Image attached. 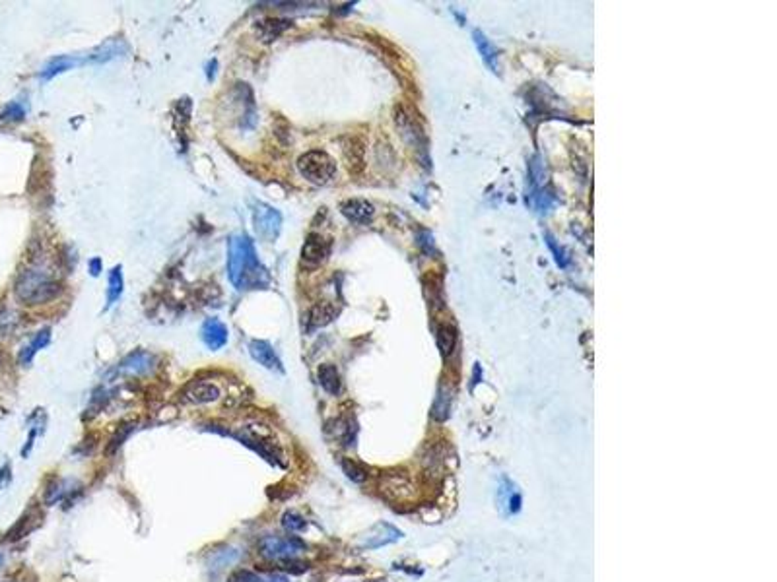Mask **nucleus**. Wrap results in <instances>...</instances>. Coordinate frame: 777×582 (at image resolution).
Returning a JSON list of instances; mask_svg holds the SVG:
<instances>
[{"label":"nucleus","instance_id":"nucleus-1","mask_svg":"<svg viewBox=\"0 0 777 582\" xmlns=\"http://www.w3.org/2000/svg\"><path fill=\"white\" fill-rule=\"evenodd\" d=\"M228 274L233 287L240 291L264 289L270 284V274L261 264L253 241L245 233H237L229 239Z\"/></svg>","mask_w":777,"mask_h":582},{"label":"nucleus","instance_id":"nucleus-2","mask_svg":"<svg viewBox=\"0 0 777 582\" xmlns=\"http://www.w3.org/2000/svg\"><path fill=\"white\" fill-rule=\"evenodd\" d=\"M60 293V284L45 268H25L16 282V297L25 305H41Z\"/></svg>","mask_w":777,"mask_h":582},{"label":"nucleus","instance_id":"nucleus-3","mask_svg":"<svg viewBox=\"0 0 777 582\" xmlns=\"http://www.w3.org/2000/svg\"><path fill=\"white\" fill-rule=\"evenodd\" d=\"M297 169L301 173V177H305L309 183L325 184L334 177L336 163H334V160H332L327 151L313 149V151L303 154L297 160Z\"/></svg>","mask_w":777,"mask_h":582},{"label":"nucleus","instance_id":"nucleus-4","mask_svg":"<svg viewBox=\"0 0 777 582\" xmlns=\"http://www.w3.org/2000/svg\"><path fill=\"white\" fill-rule=\"evenodd\" d=\"M259 555L268 561H284L294 559L299 553H303L308 546L297 536H276L268 534L263 536L257 544Z\"/></svg>","mask_w":777,"mask_h":582},{"label":"nucleus","instance_id":"nucleus-5","mask_svg":"<svg viewBox=\"0 0 777 582\" xmlns=\"http://www.w3.org/2000/svg\"><path fill=\"white\" fill-rule=\"evenodd\" d=\"M253 226H255V231L261 239L275 241L280 233V228H282V216L275 208L259 202L253 210Z\"/></svg>","mask_w":777,"mask_h":582},{"label":"nucleus","instance_id":"nucleus-6","mask_svg":"<svg viewBox=\"0 0 777 582\" xmlns=\"http://www.w3.org/2000/svg\"><path fill=\"white\" fill-rule=\"evenodd\" d=\"M331 254V241L325 239L323 235L311 233L301 249V263L308 266H319Z\"/></svg>","mask_w":777,"mask_h":582},{"label":"nucleus","instance_id":"nucleus-7","mask_svg":"<svg viewBox=\"0 0 777 582\" xmlns=\"http://www.w3.org/2000/svg\"><path fill=\"white\" fill-rule=\"evenodd\" d=\"M249 354L264 369L276 371V373H284V365H282L280 357L276 355L275 348L268 342H264V340H251L249 342Z\"/></svg>","mask_w":777,"mask_h":582},{"label":"nucleus","instance_id":"nucleus-8","mask_svg":"<svg viewBox=\"0 0 777 582\" xmlns=\"http://www.w3.org/2000/svg\"><path fill=\"white\" fill-rule=\"evenodd\" d=\"M340 212L344 217H348L350 221L354 223H369L373 216H375V208L371 202H367L364 198H350V200H344L340 204Z\"/></svg>","mask_w":777,"mask_h":582},{"label":"nucleus","instance_id":"nucleus-9","mask_svg":"<svg viewBox=\"0 0 777 582\" xmlns=\"http://www.w3.org/2000/svg\"><path fill=\"white\" fill-rule=\"evenodd\" d=\"M200 336H202V342L206 343V348L216 352L228 343V326L222 320L208 319L200 328Z\"/></svg>","mask_w":777,"mask_h":582},{"label":"nucleus","instance_id":"nucleus-10","mask_svg":"<svg viewBox=\"0 0 777 582\" xmlns=\"http://www.w3.org/2000/svg\"><path fill=\"white\" fill-rule=\"evenodd\" d=\"M220 398V388L212 383H193L183 390V400L189 404H208Z\"/></svg>","mask_w":777,"mask_h":582},{"label":"nucleus","instance_id":"nucleus-11","mask_svg":"<svg viewBox=\"0 0 777 582\" xmlns=\"http://www.w3.org/2000/svg\"><path fill=\"white\" fill-rule=\"evenodd\" d=\"M402 537V534H400L399 530L395 528V526L391 524H378L373 530H371V534L366 537V542H364V548L367 549H378V548H383V546H387V544H393V542H397V539H400Z\"/></svg>","mask_w":777,"mask_h":582},{"label":"nucleus","instance_id":"nucleus-12","mask_svg":"<svg viewBox=\"0 0 777 582\" xmlns=\"http://www.w3.org/2000/svg\"><path fill=\"white\" fill-rule=\"evenodd\" d=\"M397 125H399V128L402 130V136L406 140L416 142V144H420V140H424V130L418 123V119H416V114H410L402 107L397 109Z\"/></svg>","mask_w":777,"mask_h":582},{"label":"nucleus","instance_id":"nucleus-13","mask_svg":"<svg viewBox=\"0 0 777 582\" xmlns=\"http://www.w3.org/2000/svg\"><path fill=\"white\" fill-rule=\"evenodd\" d=\"M152 363H154L152 355L146 354V352H137V354H130L126 357L119 367V371L126 373V375H142V373H148L152 369Z\"/></svg>","mask_w":777,"mask_h":582},{"label":"nucleus","instance_id":"nucleus-14","mask_svg":"<svg viewBox=\"0 0 777 582\" xmlns=\"http://www.w3.org/2000/svg\"><path fill=\"white\" fill-rule=\"evenodd\" d=\"M435 338H437V345H439V352L443 357L455 352V345H457V330L451 322H439L437 324V330H435Z\"/></svg>","mask_w":777,"mask_h":582},{"label":"nucleus","instance_id":"nucleus-15","mask_svg":"<svg viewBox=\"0 0 777 582\" xmlns=\"http://www.w3.org/2000/svg\"><path fill=\"white\" fill-rule=\"evenodd\" d=\"M338 315V308L334 307L329 301L317 303L315 307L309 311V328H321L327 326L334 317Z\"/></svg>","mask_w":777,"mask_h":582},{"label":"nucleus","instance_id":"nucleus-16","mask_svg":"<svg viewBox=\"0 0 777 582\" xmlns=\"http://www.w3.org/2000/svg\"><path fill=\"white\" fill-rule=\"evenodd\" d=\"M317 377H319V385L329 394H332V396H336L338 392H340V388H343V380H340V373H338V369L334 365H331V363H325V365L319 367V371H317Z\"/></svg>","mask_w":777,"mask_h":582},{"label":"nucleus","instance_id":"nucleus-17","mask_svg":"<svg viewBox=\"0 0 777 582\" xmlns=\"http://www.w3.org/2000/svg\"><path fill=\"white\" fill-rule=\"evenodd\" d=\"M49 340H51V330H49V328L37 332L34 340L22 348V352H20V363H22V365H30L32 359L35 357V354H37L41 348H45L47 343H49Z\"/></svg>","mask_w":777,"mask_h":582},{"label":"nucleus","instance_id":"nucleus-18","mask_svg":"<svg viewBox=\"0 0 777 582\" xmlns=\"http://www.w3.org/2000/svg\"><path fill=\"white\" fill-rule=\"evenodd\" d=\"M228 582H290V579L286 574H278V572L257 574L251 571H235L229 574Z\"/></svg>","mask_w":777,"mask_h":582},{"label":"nucleus","instance_id":"nucleus-19","mask_svg":"<svg viewBox=\"0 0 777 582\" xmlns=\"http://www.w3.org/2000/svg\"><path fill=\"white\" fill-rule=\"evenodd\" d=\"M290 27L288 20H275V18H266L263 22L257 23V32L261 34L264 41H272L278 35H282Z\"/></svg>","mask_w":777,"mask_h":582},{"label":"nucleus","instance_id":"nucleus-20","mask_svg":"<svg viewBox=\"0 0 777 582\" xmlns=\"http://www.w3.org/2000/svg\"><path fill=\"white\" fill-rule=\"evenodd\" d=\"M76 64H78V60H76V58H70V57L53 58V60H49V62H47L45 69L41 70V78H43V80H51L53 76H57V74L65 72V70L74 69Z\"/></svg>","mask_w":777,"mask_h":582},{"label":"nucleus","instance_id":"nucleus-21","mask_svg":"<svg viewBox=\"0 0 777 582\" xmlns=\"http://www.w3.org/2000/svg\"><path fill=\"white\" fill-rule=\"evenodd\" d=\"M37 518H41V516H39V514L34 516V513L23 514L22 518H20V522L12 528V532H8V537H10V539H20V537H23L25 534H30V532L35 530L37 524H39V522H32V520H37Z\"/></svg>","mask_w":777,"mask_h":582},{"label":"nucleus","instance_id":"nucleus-22","mask_svg":"<svg viewBox=\"0 0 777 582\" xmlns=\"http://www.w3.org/2000/svg\"><path fill=\"white\" fill-rule=\"evenodd\" d=\"M123 293V274H121V266H115L109 274V291H107V305L111 307L115 301L121 297Z\"/></svg>","mask_w":777,"mask_h":582},{"label":"nucleus","instance_id":"nucleus-23","mask_svg":"<svg viewBox=\"0 0 777 582\" xmlns=\"http://www.w3.org/2000/svg\"><path fill=\"white\" fill-rule=\"evenodd\" d=\"M282 526H284V530L290 532V534H297V532L305 530L308 522L303 520V516H299L294 511H286V513L282 514Z\"/></svg>","mask_w":777,"mask_h":582},{"label":"nucleus","instance_id":"nucleus-24","mask_svg":"<svg viewBox=\"0 0 777 582\" xmlns=\"http://www.w3.org/2000/svg\"><path fill=\"white\" fill-rule=\"evenodd\" d=\"M449 408H451V396H447L445 390L439 388V394H437V398H435L434 413H432V415H434L435 420L443 422V420H447V415H449Z\"/></svg>","mask_w":777,"mask_h":582},{"label":"nucleus","instance_id":"nucleus-25","mask_svg":"<svg viewBox=\"0 0 777 582\" xmlns=\"http://www.w3.org/2000/svg\"><path fill=\"white\" fill-rule=\"evenodd\" d=\"M340 466H343L344 474L350 478L352 481H356V483H364V481L367 480V472L362 466H358L356 462H352V460H348V458H344L343 462H340Z\"/></svg>","mask_w":777,"mask_h":582},{"label":"nucleus","instance_id":"nucleus-26","mask_svg":"<svg viewBox=\"0 0 777 582\" xmlns=\"http://www.w3.org/2000/svg\"><path fill=\"white\" fill-rule=\"evenodd\" d=\"M67 483L60 480H55L49 487H47L45 491V502L47 505H55L57 501H60L62 499V495L67 493Z\"/></svg>","mask_w":777,"mask_h":582},{"label":"nucleus","instance_id":"nucleus-27","mask_svg":"<svg viewBox=\"0 0 777 582\" xmlns=\"http://www.w3.org/2000/svg\"><path fill=\"white\" fill-rule=\"evenodd\" d=\"M23 117H25V109H23V105H20V101L10 103V105L2 111V114H0L2 121H22Z\"/></svg>","mask_w":777,"mask_h":582},{"label":"nucleus","instance_id":"nucleus-28","mask_svg":"<svg viewBox=\"0 0 777 582\" xmlns=\"http://www.w3.org/2000/svg\"><path fill=\"white\" fill-rule=\"evenodd\" d=\"M474 41H476L478 49H480L482 57L486 58V62H488L490 66H494V49H491L490 43H488V39H486L480 32H474Z\"/></svg>","mask_w":777,"mask_h":582},{"label":"nucleus","instance_id":"nucleus-29","mask_svg":"<svg viewBox=\"0 0 777 582\" xmlns=\"http://www.w3.org/2000/svg\"><path fill=\"white\" fill-rule=\"evenodd\" d=\"M130 425H123L119 431H117V435H115L113 439L109 441V445H107V454H115L117 450H119V446L123 445V441H125L126 437H128V433H130Z\"/></svg>","mask_w":777,"mask_h":582},{"label":"nucleus","instance_id":"nucleus-30","mask_svg":"<svg viewBox=\"0 0 777 582\" xmlns=\"http://www.w3.org/2000/svg\"><path fill=\"white\" fill-rule=\"evenodd\" d=\"M509 502H511V507H509V509H511V513H519V509H521V497H519V495L515 493Z\"/></svg>","mask_w":777,"mask_h":582},{"label":"nucleus","instance_id":"nucleus-31","mask_svg":"<svg viewBox=\"0 0 777 582\" xmlns=\"http://www.w3.org/2000/svg\"><path fill=\"white\" fill-rule=\"evenodd\" d=\"M100 264H102V263H100V258H93V260H92V274L93 276L100 274Z\"/></svg>","mask_w":777,"mask_h":582},{"label":"nucleus","instance_id":"nucleus-32","mask_svg":"<svg viewBox=\"0 0 777 582\" xmlns=\"http://www.w3.org/2000/svg\"><path fill=\"white\" fill-rule=\"evenodd\" d=\"M2 561H4V557H2V553H0V565H2Z\"/></svg>","mask_w":777,"mask_h":582}]
</instances>
